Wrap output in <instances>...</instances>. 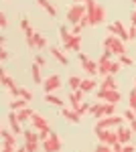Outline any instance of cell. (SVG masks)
I'll return each mask as SVG.
<instances>
[{
  "label": "cell",
  "mask_w": 136,
  "mask_h": 152,
  "mask_svg": "<svg viewBox=\"0 0 136 152\" xmlns=\"http://www.w3.org/2000/svg\"><path fill=\"white\" fill-rule=\"evenodd\" d=\"M87 6V18H90V26H96V24H102L106 20V8L102 4H98L96 0H87L85 2Z\"/></svg>",
  "instance_id": "6da1fadb"
},
{
  "label": "cell",
  "mask_w": 136,
  "mask_h": 152,
  "mask_svg": "<svg viewBox=\"0 0 136 152\" xmlns=\"http://www.w3.org/2000/svg\"><path fill=\"white\" fill-rule=\"evenodd\" d=\"M90 114L96 120H102L106 116H116V104H108V102H96L91 104Z\"/></svg>",
  "instance_id": "7a4b0ae2"
},
{
  "label": "cell",
  "mask_w": 136,
  "mask_h": 152,
  "mask_svg": "<svg viewBox=\"0 0 136 152\" xmlns=\"http://www.w3.org/2000/svg\"><path fill=\"white\" fill-rule=\"evenodd\" d=\"M104 49L110 51V53L116 55V57H120V55H124V53H126L124 41H122L120 37H116V35H108V37H106V41H104Z\"/></svg>",
  "instance_id": "3957f363"
},
{
  "label": "cell",
  "mask_w": 136,
  "mask_h": 152,
  "mask_svg": "<svg viewBox=\"0 0 136 152\" xmlns=\"http://www.w3.org/2000/svg\"><path fill=\"white\" fill-rule=\"evenodd\" d=\"M85 14H87V6H85V4H75V2H73V4L69 6V10H67V20L71 24H79L81 18H83Z\"/></svg>",
  "instance_id": "277c9868"
},
{
  "label": "cell",
  "mask_w": 136,
  "mask_h": 152,
  "mask_svg": "<svg viewBox=\"0 0 136 152\" xmlns=\"http://www.w3.org/2000/svg\"><path fill=\"white\" fill-rule=\"evenodd\" d=\"M110 63H112V53L104 49L102 57L98 59V75H100V77L110 75Z\"/></svg>",
  "instance_id": "5b68a950"
},
{
  "label": "cell",
  "mask_w": 136,
  "mask_h": 152,
  "mask_svg": "<svg viewBox=\"0 0 136 152\" xmlns=\"http://www.w3.org/2000/svg\"><path fill=\"white\" fill-rule=\"evenodd\" d=\"M96 97L102 99V102H108V104H120V99H122L118 89H98Z\"/></svg>",
  "instance_id": "8992f818"
},
{
  "label": "cell",
  "mask_w": 136,
  "mask_h": 152,
  "mask_svg": "<svg viewBox=\"0 0 136 152\" xmlns=\"http://www.w3.org/2000/svg\"><path fill=\"white\" fill-rule=\"evenodd\" d=\"M41 146H43L45 152H59L61 150V138L57 136L55 132H51V136H49L47 140L41 142Z\"/></svg>",
  "instance_id": "52a82bcc"
},
{
  "label": "cell",
  "mask_w": 136,
  "mask_h": 152,
  "mask_svg": "<svg viewBox=\"0 0 136 152\" xmlns=\"http://www.w3.org/2000/svg\"><path fill=\"white\" fill-rule=\"evenodd\" d=\"M124 124V116H106L102 120H98V128H118Z\"/></svg>",
  "instance_id": "ba28073f"
},
{
  "label": "cell",
  "mask_w": 136,
  "mask_h": 152,
  "mask_svg": "<svg viewBox=\"0 0 136 152\" xmlns=\"http://www.w3.org/2000/svg\"><path fill=\"white\" fill-rule=\"evenodd\" d=\"M108 33H110V35L120 37V39H122L124 43L128 41V39H130V35H128V31L124 28V24L120 23V20H114V23H110V24H108Z\"/></svg>",
  "instance_id": "9c48e42d"
},
{
  "label": "cell",
  "mask_w": 136,
  "mask_h": 152,
  "mask_svg": "<svg viewBox=\"0 0 136 152\" xmlns=\"http://www.w3.org/2000/svg\"><path fill=\"white\" fill-rule=\"evenodd\" d=\"M43 87H45V94H53L55 89H59V87H61V77H59L57 73L49 75L45 81H43Z\"/></svg>",
  "instance_id": "30bf717a"
},
{
  "label": "cell",
  "mask_w": 136,
  "mask_h": 152,
  "mask_svg": "<svg viewBox=\"0 0 136 152\" xmlns=\"http://www.w3.org/2000/svg\"><path fill=\"white\" fill-rule=\"evenodd\" d=\"M6 120H8V126H10V130L14 132V134H16V136H21V134H24L23 126H21L23 122L18 120V116H16V112H14V110H10V114H8V118H6Z\"/></svg>",
  "instance_id": "8fae6325"
},
{
  "label": "cell",
  "mask_w": 136,
  "mask_h": 152,
  "mask_svg": "<svg viewBox=\"0 0 136 152\" xmlns=\"http://www.w3.org/2000/svg\"><path fill=\"white\" fill-rule=\"evenodd\" d=\"M31 126H33L37 132H41V130H47L49 128V122L45 120L43 114H39V112H33V118H31Z\"/></svg>",
  "instance_id": "7c38bea8"
},
{
  "label": "cell",
  "mask_w": 136,
  "mask_h": 152,
  "mask_svg": "<svg viewBox=\"0 0 136 152\" xmlns=\"http://www.w3.org/2000/svg\"><path fill=\"white\" fill-rule=\"evenodd\" d=\"M63 49L65 51H75V53H79L81 51V35H71L67 43H63Z\"/></svg>",
  "instance_id": "4fadbf2b"
},
{
  "label": "cell",
  "mask_w": 136,
  "mask_h": 152,
  "mask_svg": "<svg viewBox=\"0 0 136 152\" xmlns=\"http://www.w3.org/2000/svg\"><path fill=\"white\" fill-rule=\"evenodd\" d=\"M83 97H85V91L83 89H77V91H71L69 94V104L73 110H77L81 104H83Z\"/></svg>",
  "instance_id": "5bb4252c"
},
{
  "label": "cell",
  "mask_w": 136,
  "mask_h": 152,
  "mask_svg": "<svg viewBox=\"0 0 136 152\" xmlns=\"http://www.w3.org/2000/svg\"><path fill=\"white\" fill-rule=\"evenodd\" d=\"M61 116L65 118L67 122H71V124H79L81 122V116L73 110V107H63V110H61Z\"/></svg>",
  "instance_id": "9a60e30c"
},
{
  "label": "cell",
  "mask_w": 136,
  "mask_h": 152,
  "mask_svg": "<svg viewBox=\"0 0 136 152\" xmlns=\"http://www.w3.org/2000/svg\"><path fill=\"white\" fill-rule=\"evenodd\" d=\"M116 132H118V138H120V142H122V144H128V142L132 140V136H134L132 128H124V126H118V128H116Z\"/></svg>",
  "instance_id": "2e32d148"
},
{
  "label": "cell",
  "mask_w": 136,
  "mask_h": 152,
  "mask_svg": "<svg viewBox=\"0 0 136 152\" xmlns=\"http://www.w3.org/2000/svg\"><path fill=\"white\" fill-rule=\"evenodd\" d=\"M49 53L53 55V57L59 61V65H69V59L65 57V53L61 51V49H57V47H49Z\"/></svg>",
  "instance_id": "e0dca14e"
},
{
  "label": "cell",
  "mask_w": 136,
  "mask_h": 152,
  "mask_svg": "<svg viewBox=\"0 0 136 152\" xmlns=\"http://www.w3.org/2000/svg\"><path fill=\"white\" fill-rule=\"evenodd\" d=\"M100 89H118V83H116V77H114V75H106V77H102V83H100Z\"/></svg>",
  "instance_id": "ac0fdd59"
},
{
  "label": "cell",
  "mask_w": 136,
  "mask_h": 152,
  "mask_svg": "<svg viewBox=\"0 0 136 152\" xmlns=\"http://www.w3.org/2000/svg\"><path fill=\"white\" fill-rule=\"evenodd\" d=\"M47 45H49V41H47L41 33L35 31V35H33V49H45Z\"/></svg>",
  "instance_id": "d6986e66"
},
{
  "label": "cell",
  "mask_w": 136,
  "mask_h": 152,
  "mask_svg": "<svg viewBox=\"0 0 136 152\" xmlns=\"http://www.w3.org/2000/svg\"><path fill=\"white\" fill-rule=\"evenodd\" d=\"M96 87H98V81H96V79H93L91 75H90V77H85V79L81 81V89H83L85 94H90V91H93Z\"/></svg>",
  "instance_id": "ffe728a7"
},
{
  "label": "cell",
  "mask_w": 136,
  "mask_h": 152,
  "mask_svg": "<svg viewBox=\"0 0 136 152\" xmlns=\"http://www.w3.org/2000/svg\"><path fill=\"white\" fill-rule=\"evenodd\" d=\"M0 134H2V140L6 142V144H12V146H16V134L12 132V130H0Z\"/></svg>",
  "instance_id": "44dd1931"
},
{
  "label": "cell",
  "mask_w": 136,
  "mask_h": 152,
  "mask_svg": "<svg viewBox=\"0 0 136 152\" xmlns=\"http://www.w3.org/2000/svg\"><path fill=\"white\" fill-rule=\"evenodd\" d=\"M37 4H39L41 8H45V10L49 12V16H51V18H55V16H57V8L49 2V0H37Z\"/></svg>",
  "instance_id": "7402d4cb"
},
{
  "label": "cell",
  "mask_w": 136,
  "mask_h": 152,
  "mask_svg": "<svg viewBox=\"0 0 136 152\" xmlns=\"http://www.w3.org/2000/svg\"><path fill=\"white\" fill-rule=\"evenodd\" d=\"M81 67H83V71H85V73H87V75H91V77H93V75H98V63H96V61H85V63H81Z\"/></svg>",
  "instance_id": "603a6c76"
},
{
  "label": "cell",
  "mask_w": 136,
  "mask_h": 152,
  "mask_svg": "<svg viewBox=\"0 0 136 152\" xmlns=\"http://www.w3.org/2000/svg\"><path fill=\"white\" fill-rule=\"evenodd\" d=\"M93 132H96V136H98V140L104 142V144H108V136H110V128H93Z\"/></svg>",
  "instance_id": "cb8c5ba5"
},
{
  "label": "cell",
  "mask_w": 136,
  "mask_h": 152,
  "mask_svg": "<svg viewBox=\"0 0 136 152\" xmlns=\"http://www.w3.org/2000/svg\"><path fill=\"white\" fill-rule=\"evenodd\" d=\"M31 75H33V83H43V75H41V65H37L33 63V67H31Z\"/></svg>",
  "instance_id": "d4e9b609"
},
{
  "label": "cell",
  "mask_w": 136,
  "mask_h": 152,
  "mask_svg": "<svg viewBox=\"0 0 136 152\" xmlns=\"http://www.w3.org/2000/svg\"><path fill=\"white\" fill-rule=\"evenodd\" d=\"M0 77H2V85H4L6 89H10V87H14V85H16V83L12 81V77L6 73V69H4V67L0 69Z\"/></svg>",
  "instance_id": "484cf974"
},
{
  "label": "cell",
  "mask_w": 136,
  "mask_h": 152,
  "mask_svg": "<svg viewBox=\"0 0 136 152\" xmlns=\"http://www.w3.org/2000/svg\"><path fill=\"white\" fill-rule=\"evenodd\" d=\"M45 102L49 105H57V107L63 105V99H61L59 95H55V94H45Z\"/></svg>",
  "instance_id": "4316f807"
},
{
  "label": "cell",
  "mask_w": 136,
  "mask_h": 152,
  "mask_svg": "<svg viewBox=\"0 0 136 152\" xmlns=\"http://www.w3.org/2000/svg\"><path fill=\"white\" fill-rule=\"evenodd\" d=\"M29 102L24 99V97H16V99H12L10 102V110H14V112H18V110H23V107H29Z\"/></svg>",
  "instance_id": "83f0119b"
},
{
  "label": "cell",
  "mask_w": 136,
  "mask_h": 152,
  "mask_svg": "<svg viewBox=\"0 0 136 152\" xmlns=\"http://www.w3.org/2000/svg\"><path fill=\"white\" fill-rule=\"evenodd\" d=\"M81 81H83V79H81V77H77V75H71V77H69V87H71V91H77V89H81Z\"/></svg>",
  "instance_id": "f1b7e54d"
},
{
  "label": "cell",
  "mask_w": 136,
  "mask_h": 152,
  "mask_svg": "<svg viewBox=\"0 0 136 152\" xmlns=\"http://www.w3.org/2000/svg\"><path fill=\"white\" fill-rule=\"evenodd\" d=\"M16 116H18V120L21 122H31V118H33V110H29V107H23V110H18L16 112Z\"/></svg>",
  "instance_id": "f546056e"
},
{
  "label": "cell",
  "mask_w": 136,
  "mask_h": 152,
  "mask_svg": "<svg viewBox=\"0 0 136 152\" xmlns=\"http://www.w3.org/2000/svg\"><path fill=\"white\" fill-rule=\"evenodd\" d=\"M24 142H39L41 138H39V132H35V128L33 130H24Z\"/></svg>",
  "instance_id": "4dcf8cb0"
},
{
  "label": "cell",
  "mask_w": 136,
  "mask_h": 152,
  "mask_svg": "<svg viewBox=\"0 0 136 152\" xmlns=\"http://www.w3.org/2000/svg\"><path fill=\"white\" fill-rule=\"evenodd\" d=\"M59 39H61V43H67L69 39H71V31L65 28V24H61V26H59Z\"/></svg>",
  "instance_id": "1f68e13d"
},
{
  "label": "cell",
  "mask_w": 136,
  "mask_h": 152,
  "mask_svg": "<svg viewBox=\"0 0 136 152\" xmlns=\"http://www.w3.org/2000/svg\"><path fill=\"white\" fill-rule=\"evenodd\" d=\"M118 61H120V63H122V65H126V67H132V65H134V59L132 57H128V55H120V57H118Z\"/></svg>",
  "instance_id": "d6a6232c"
},
{
  "label": "cell",
  "mask_w": 136,
  "mask_h": 152,
  "mask_svg": "<svg viewBox=\"0 0 136 152\" xmlns=\"http://www.w3.org/2000/svg\"><path fill=\"white\" fill-rule=\"evenodd\" d=\"M120 69H122V63H120V61H114V59H112V63H110V75H116Z\"/></svg>",
  "instance_id": "836d02e7"
},
{
  "label": "cell",
  "mask_w": 136,
  "mask_h": 152,
  "mask_svg": "<svg viewBox=\"0 0 136 152\" xmlns=\"http://www.w3.org/2000/svg\"><path fill=\"white\" fill-rule=\"evenodd\" d=\"M124 120H126V122H130V124L136 120V112L132 110V107H128V110L124 112Z\"/></svg>",
  "instance_id": "e575fe53"
},
{
  "label": "cell",
  "mask_w": 136,
  "mask_h": 152,
  "mask_svg": "<svg viewBox=\"0 0 136 152\" xmlns=\"http://www.w3.org/2000/svg\"><path fill=\"white\" fill-rule=\"evenodd\" d=\"M93 152H114V148L110 146V144H104V142H100L98 146H96V150Z\"/></svg>",
  "instance_id": "d590c367"
},
{
  "label": "cell",
  "mask_w": 136,
  "mask_h": 152,
  "mask_svg": "<svg viewBox=\"0 0 136 152\" xmlns=\"http://www.w3.org/2000/svg\"><path fill=\"white\" fill-rule=\"evenodd\" d=\"M116 142H120V138H118V132H116V130H110V136H108V144H110V146H114Z\"/></svg>",
  "instance_id": "8d00e7d4"
},
{
  "label": "cell",
  "mask_w": 136,
  "mask_h": 152,
  "mask_svg": "<svg viewBox=\"0 0 136 152\" xmlns=\"http://www.w3.org/2000/svg\"><path fill=\"white\" fill-rule=\"evenodd\" d=\"M128 107H132L136 112V89H132L130 91V97H128Z\"/></svg>",
  "instance_id": "74e56055"
},
{
  "label": "cell",
  "mask_w": 136,
  "mask_h": 152,
  "mask_svg": "<svg viewBox=\"0 0 136 152\" xmlns=\"http://www.w3.org/2000/svg\"><path fill=\"white\" fill-rule=\"evenodd\" d=\"M90 110H91V105H90V104H85V102H83V104H81L79 107L75 110V112H77L79 116H83V114H90Z\"/></svg>",
  "instance_id": "f35d334b"
},
{
  "label": "cell",
  "mask_w": 136,
  "mask_h": 152,
  "mask_svg": "<svg viewBox=\"0 0 136 152\" xmlns=\"http://www.w3.org/2000/svg\"><path fill=\"white\" fill-rule=\"evenodd\" d=\"M24 148H26V152H37L39 150V142H24Z\"/></svg>",
  "instance_id": "ab89813d"
},
{
  "label": "cell",
  "mask_w": 136,
  "mask_h": 152,
  "mask_svg": "<svg viewBox=\"0 0 136 152\" xmlns=\"http://www.w3.org/2000/svg\"><path fill=\"white\" fill-rule=\"evenodd\" d=\"M21 97H24L26 102H31V99H33V94H31L26 87H21Z\"/></svg>",
  "instance_id": "60d3db41"
},
{
  "label": "cell",
  "mask_w": 136,
  "mask_h": 152,
  "mask_svg": "<svg viewBox=\"0 0 136 152\" xmlns=\"http://www.w3.org/2000/svg\"><path fill=\"white\" fill-rule=\"evenodd\" d=\"M16 148L18 146H12V144H6V142L2 144V152H16Z\"/></svg>",
  "instance_id": "b9f144b4"
},
{
  "label": "cell",
  "mask_w": 136,
  "mask_h": 152,
  "mask_svg": "<svg viewBox=\"0 0 136 152\" xmlns=\"http://www.w3.org/2000/svg\"><path fill=\"white\" fill-rule=\"evenodd\" d=\"M0 26H2V28H6V26H8V18H6V14H4V12H0Z\"/></svg>",
  "instance_id": "7bdbcfd3"
},
{
  "label": "cell",
  "mask_w": 136,
  "mask_h": 152,
  "mask_svg": "<svg viewBox=\"0 0 136 152\" xmlns=\"http://www.w3.org/2000/svg\"><path fill=\"white\" fill-rule=\"evenodd\" d=\"M21 28H23V31H29V28H31V23H29L26 16H23V20H21Z\"/></svg>",
  "instance_id": "ee69618b"
},
{
  "label": "cell",
  "mask_w": 136,
  "mask_h": 152,
  "mask_svg": "<svg viewBox=\"0 0 136 152\" xmlns=\"http://www.w3.org/2000/svg\"><path fill=\"white\" fill-rule=\"evenodd\" d=\"M81 24H73V28H71V35H81Z\"/></svg>",
  "instance_id": "f6af8a7d"
},
{
  "label": "cell",
  "mask_w": 136,
  "mask_h": 152,
  "mask_svg": "<svg viewBox=\"0 0 136 152\" xmlns=\"http://www.w3.org/2000/svg\"><path fill=\"white\" fill-rule=\"evenodd\" d=\"M35 63L43 67V65H45V57H43V55H35Z\"/></svg>",
  "instance_id": "bcb514c9"
},
{
  "label": "cell",
  "mask_w": 136,
  "mask_h": 152,
  "mask_svg": "<svg viewBox=\"0 0 136 152\" xmlns=\"http://www.w3.org/2000/svg\"><path fill=\"white\" fill-rule=\"evenodd\" d=\"M122 152H136V146H132V144L128 142V144H124V148H122Z\"/></svg>",
  "instance_id": "7dc6e473"
},
{
  "label": "cell",
  "mask_w": 136,
  "mask_h": 152,
  "mask_svg": "<svg viewBox=\"0 0 136 152\" xmlns=\"http://www.w3.org/2000/svg\"><path fill=\"white\" fill-rule=\"evenodd\" d=\"M128 35H130V41H134V39H136V24H132V26H130Z\"/></svg>",
  "instance_id": "c3c4849f"
},
{
  "label": "cell",
  "mask_w": 136,
  "mask_h": 152,
  "mask_svg": "<svg viewBox=\"0 0 136 152\" xmlns=\"http://www.w3.org/2000/svg\"><path fill=\"white\" fill-rule=\"evenodd\" d=\"M77 57H79V63H85V61H90V57H87V55H85V53H77Z\"/></svg>",
  "instance_id": "681fc988"
},
{
  "label": "cell",
  "mask_w": 136,
  "mask_h": 152,
  "mask_svg": "<svg viewBox=\"0 0 136 152\" xmlns=\"http://www.w3.org/2000/svg\"><path fill=\"white\" fill-rule=\"evenodd\" d=\"M0 59L2 61H8V51L6 49H0Z\"/></svg>",
  "instance_id": "f907efd6"
},
{
  "label": "cell",
  "mask_w": 136,
  "mask_h": 152,
  "mask_svg": "<svg viewBox=\"0 0 136 152\" xmlns=\"http://www.w3.org/2000/svg\"><path fill=\"white\" fill-rule=\"evenodd\" d=\"M112 148H114V152H122V148H124V144H122V142H116V144H114Z\"/></svg>",
  "instance_id": "816d5d0a"
},
{
  "label": "cell",
  "mask_w": 136,
  "mask_h": 152,
  "mask_svg": "<svg viewBox=\"0 0 136 152\" xmlns=\"http://www.w3.org/2000/svg\"><path fill=\"white\" fill-rule=\"evenodd\" d=\"M130 23H132V24H136V8L132 10V14H130Z\"/></svg>",
  "instance_id": "f5cc1de1"
},
{
  "label": "cell",
  "mask_w": 136,
  "mask_h": 152,
  "mask_svg": "<svg viewBox=\"0 0 136 152\" xmlns=\"http://www.w3.org/2000/svg\"><path fill=\"white\" fill-rule=\"evenodd\" d=\"M0 47L6 49V37H0Z\"/></svg>",
  "instance_id": "db71d44e"
},
{
  "label": "cell",
  "mask_w": 136,
  "mask_h": 152,
  "mask_svg": "<svg viewBox=\"0 0 136 152\" xmlns=\"http://www.w3.org/2000/svg\"><path fill=\"white\" fill-rule=\"evenodd\" d=\"M16 152H26V148H24V146H18V148H16Z\"/></svg>",
  "instance_id": "11a10c76"
},
{
  "label": "cell",
  "mask_w": 136,
  "mask_h": 152,
  "mask_svg": "<svg viewBox=\"0 0 136 152\" xmlns=\"http://www.w3.org/2000/svg\"><path fill=\"white\" fill-rule=\"evenodd\" d=\"M73 2H75V4H85L87 0H73Z\"/></svg>",
  "instance_id": "9f6ffc18"
},
{
  "label": "cell",
  "mask_w": 136,
  "mask_h": 152,
  "mask_svg": "<svg viewBox=\"0 0 136 152\" xmlns=\"http://www.w3.org/2000/svg\"><path fill=\"white\" fill-rule=\"evenodd\" d=\"M130 2H132V4H134V6H136V0H130Z\"/></svg>",
  "instance_id": "6f0895ef"
},
{
  "label": "cell",
  "mask_w": 136,
  "mask_h": 152,
  "mask_svg": "<svg viewBox=\"0 0 136 152\" xmlns=\"http://www.w3.org/2000/svg\"><path fill=\"white\" fill-rule=\"evenodd\" d=\"M134 89H136V79H134Z\"/></svg>",
  "instance_id": "680465c9"
}]
</instances>
